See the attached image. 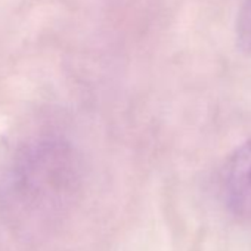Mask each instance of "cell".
<instances>
[{
	"instance_id": "6da1fadb",
	"label": "cell",
	"mask_w": 251,
	"mask_h": 251,
	"mask_svg": "<svg viewBox=\"0 0 251 251\" xmlns=\"http://www.w3.org/2000/svg\"><path fill=\"white\" fill-rule=\"evenodd\" d=\"M78 186V163L59 142H39L18 161L14 175L17 202L28 213L52 214L73 197Z\"/></svg>"
},
{
	"instance_id": "7a4b0ae2",
	"label": "cell",
	"mask_w": 251,
	"mask_h": 251,
	"mask_svg": "<svg viewBox=\"0 0 251 251\" xmlns=\"http://www.w3.org/2000/svg\"><path fill=\"white\" fill-rule=\"evenodd\" d=\"M219 185L226 208L251 222V139L227 157L220 170Z\"/></svg>"
},
{
	"instance_id": "3957f363",
	"label": "cell",
	"mask_w": 251,
	"mask_h": 251,
	"mask_svg": "<svg viewBox=\"0 0 251 251\" xmlns=\"http://www.w3.org/2000/svg\"><path fill=\"white\" fill-rule=\"evenodd\" d=\"M235 34L239 49L251 55V0H242L236 17Z\"/></svg>"
}]
</instances>
